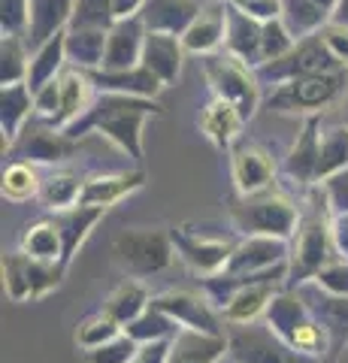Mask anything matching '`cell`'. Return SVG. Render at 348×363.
Segmentation results:
<instances>
[{"mask_svg": "<svg viewBox=\"0 0 348 363\" xmlns=\"http://www.w3.org/2000/svg\"><path fill=\"white\" fill-rule=\"evenodd\" d=\"M318 33H321V40L327 43V49L333 52V58L348 70V28L336 25V21H327V25H324Z\"/></svg>", "mask_w": 348, "mask_h": 363, "instance_id": "f907efd6", "label": "cell"}, {"mask_svg": "<svg viewBox=\"0 0 348 363\" xmlns=\"http://www.w3.org/2000/svg\"><path fill=\"white\" fill-rule=\"evenodd\" d=\"M324 194H327V206L333 215H342L348 212V169H342V173H336L330 179L321 182Z\"/></svg>", "mask_w": 348, "mask_h": 363, "instance_id": "c3c4849f", "label": "cell"}, {"mask_svg": "<svg viewBox=\"0 0 348 363\" xmlns=\"http://www.w3.org/2000/svg\"><path fill=\"white\" fill-rule=\"evenodd\" d=\"M155 306L173 318L182 330H200V333H228V324L221 318V309L206 297V291H185L173 288L164 294H155Z\"/></svg>", "mask_w": 348, "mask_h": 363, "instance_id": "7c38bea8", "label": "cell"}, {"mask_svg": "<svg viewBox=\"0 0 348 363\" xmlns=\"http://www.w3.org/2000/svg\"><path fill=\"white\" fill-rule=\"evenodd\" d=\"M197 0H149V4L142 6V25L145 30H164V33H176V37H182V33L191 28V21L197 18L200 13Z\"/></svg>", "mask_w": 348, "mask_h": 363, "instance_id": "f546056e", "label": "cell"}, {"mask_svg": "<svg viewBox=\"0 0 348 363\" xmlns=\"http://www.w3.org/2000/svg\"><path fill=\"white\" fill-rule=\"evenodd\" d=\"M179 330H182V327H179L173 318L167 315L161 306H155V303L140 318H133V321L125 327V333L137 339L140 345H145V342H164V339H173Z\"/></svg>", "mask_w": 348, "mask_h": 363, "instance_id": "f35d334b", "label": "cell"}, {"mask_svg": "<svg viewBox=\"0 0 348 363\" xmlns=\"http://www.w3.org/2000/svg\"><path fill=\"white\" fill-rule=\"evenodd\" d=\"M145 4H149V0H112V16H116V21L137 18Z\"/></svg>", "mask_w": 348, "mask_h": 363, "instance_id": "db71d44e", "label": "cell"}, {"mask_svg": "<svg viewBox=\"0 0 348 363\" xmlns=\"http://www.w3.org/2000/svg\"><path fill=\"white\" fill-rule=\"evenodd\" d=\"M82 188H85V179L73 169H55V173L43 176V188H40V203L46 212H61V209H70L82 200Z\"/></svg>", "mask_w": 348, "mask_h": 363, "instance_id": "d6a6232c", "label": "cell"}, {"mask_svg": "<svg viewBox=\"0 0 348 363\" xmlns=\"http://www.w3.org/2000/svg\"><path fill=\"white\" fill-rule=\"evenodd\" d=\"M303 218L300 200L279 188L261 191V194L242 197L237 194L230 206V224L240 236H279V240H294Z\"/></svg>", "mask_w": 348, "mask_h": 363, "instance_id": "277c9868", "label": "cell"}, {"mask_svg": "<svg viewBox=\"0 0 348 363\" xmlns=\"http://www.w3.org/2000/svg\"><path fill=\"white\" fill-rule=\"evenodd\" d=\"M161 106L158 100H145V97H128V94H106L100 91L91 109L82 118H76L64 133L79 140V136L97 133L106 143H112L116 149L130 157L133 164L142 161V128L152 116H158Z\"/></svg>", "mask_w": 348, "mask_h": 363, "instance_id": "6da1fadb", "label": "cell"}, {"mask_svg": "<svg viewBox=\"0 0 348 363\" xmlns=\"http://www.w3.org/2000/svg\"><path fill=\"white\" fill-rule=\"evenodd\" d=\"M61 112V79H52L43 88L33 91V118L43 121H55Z\"/></svg>", "mask_w": 348, "mask_h": 363, "instance_id": "bcb514c9", "label": "cell"}, {"mask_svg": "<svg viewBox=\"0 0 348 363\" xmlns=\"http://www.w3.org/2000/svg\"><path fill=\"white\" fill-rule=\"evenodd\" d=\"M294 288H300V294L309 303V309L327 327V333L333 339V351H339L348 342V297L321 291L315 281H303V285H294Z\"/></svg>", "mask_w": 348, "mask_h": 363, "instance_id": "7402d4cb", "label": "cell"}, {"mask_svg": "<svg viewBox=\"0 0 348 363\" xmlns=\"http://www.w3.org/2000/svg\"><path fill=\"white\" fill-rule=\"evenodd\" d=\"M288 257H291L288 240H279V236H240L224 272L254 276V272H266L279 264H288Z\"/></svg>", "mask_w": 348, "mask_h": 363, "instance_id": "2e32d148", "label": "cell"}, {"mask_svg": "<svg viewBox=\"0 0 348 363\" xmlns=\"http://www.w3.org/2000/svg\"><path fill=\"white\" fill-rule=\"evenodd\" d=\"M245 128V116L228 104V100H212V104L200 112V130H203L206 140L221 152H230L233 143H240V133Z\"/></svg>", "mask_w": 348, "mask_h": 363, "instance_id": "83f0119b", "label": "cell"}, {"mask_svg": "<svg viewBox=\"0 0 348 363\" xmlns=\"http://www.w3.org/2000/svg\"><path fill=\"white\" fill-rule=\"evenodd\" d=\"M315 4L324 6V9H327V13L333 16V9H336V4H339V0H315Z\"/></svg>", "mask_w": 348, "mask_h": 363, "instance_id": "9f6ffc18", "label": "cell"}, {"mask_svg": "<svg viewBox=\"0 0 348 363\" xmlns=\"http://www.w3.org/2000/svg\"><path fill=\"white\" fill-rule=\"evenodd\" d=\"M224 33H228V0H215V4H206L191 21V28L182 33V45L188 55L206 58L212 52H221Z\"/></svg>", "mask_w": 348, "mask_h": 363, "instance_id": "e0dca14e", "label": "cell"}, {"mask_svg": "<svg viewBox=\"0 0 348 363\" xmlns=\"http://www.w3.org/2000/svg\"><path fill=\"white\" fill-rule=\"evenodd\" d=\"M33 118V91L28 82L0 88V133H4V152L13 149L18 133Z\"/></svg>", "mask_w": 348, "mask_h": 363, "instance_id": "f1b7e54d", "label": "cell"}, {"mask_svg": "<svg viewBox=\"0 0 348 363\" xmlns=\"http://www.w3.org/2000/svg\"><path fill=\"white\" fill-rule=\"evenodd\" d=\"M73 136H67L58 130L55 124L43 121V118H30L25 124V130L18 133V140L13 145V152L18 161H30V164H61L76 152Z\"/></svg>", "mask_w": 348, "mask_h": 363, "instance_id": "5bb4252c", "label": "cell"}, {"mask_svg": "<svg viewBox=\"0 0 348 363\" xmlns=\"http://www.w3.org/2000/svg\"><path fill=\"white\" fill-rule=\"evenodd\" d=\"M149 306H152V294L145 288V281L128 276L125 281H118V285L109 291V297L103 300V312L116 318L121 327H128L133 318H140Z\"/></svg>", "mask_w": 348, "mask_h": 363, "instance_id": "1f68e13d", "label": "cell"}, {"mask_svg": "<svg viewBox=\"0 0 348 363\" xmlns=\"http://www.w3.org/2000/svg\"><path fill=\"white\" fill-rule=\"evenodd\" d=\"M73 6H76V0H30L28 33H25L30 49H40L55 33L67 30V25H70V18H73Z\"/></svg>", "mask_w": 348, "mask_h": 363, "instance_id": "484cf974", "label": "cell"}, {"mask_svg": "<svg viewBox=\"0 0 348 363\" xmlns=\"http://www.w3.org/2000/svg\"><path fill=\"white\" fill-rule=\"evenodd\" d=\"M94 79L97 91L106 94H128V97H145V100H158V94L167 88L158 76H155L145 64L128 67V70H88Z\"/></svg>", "mask_w": 348, "mask_h": 363, "instance_id": "d6986e66", "label": "cell"}, {"mask_svg": "<svg viewBox=\"0 0 348 363\" xmlns=\"http://www.w3.org/2000/svg\"><path fill=\"white\" fill-rule=\"evenodd\" d=\"M142 43H145V25L140 16L116 21V25L109 28L103 70H128V67H137L142 58Z\"/></svg>", "mask_w": 348, "mask_h": 363, "instance_id": "603a6c76", "label": "cell"}, {"mask_svg": "<svg viewBox=\"0 0 348 363\" xmlns=\"http://www.w3.org/2000/svg\"><path fill=\"white\" fill-rule=\"evenodd\" d=\"M297 37L288 30V25L282 18H273V21H264V37H261V55H264V64L266 61H276L288 55L294 49Z\"/></svg>", "mask_w": 348, "mask_h": 363, "instance_id": "ee69618b", "label": "cell"}, {"mask_svg": "<svg viewBox=\"0 0 348 363\" xmlns=\"http://www.w3.org/2000/svg\"><path fill=\"white\" fill-rule=\"evenodd\" d=\"M112 255H116L121 272L130 279H152L170 269L179 257L173 233L164 227H130V230L118 233L112 242Z\"/></svg>", "mask_w": 348, "mask_h": 363, "instance_id": "8992f818", "label": "cell"}, {"mask_svg": "<svg viewBox=\"0 0 348 363\" xmlns=\"http://www.w3.org/2000/svg\"><path fill=\"white\" fill-rule=\"evenodd\" d=\"M185 45L182 37L176 33H164V30H145V43H142V58L149 70L161 79L164 85H176L182 76V61H185Z\"/></svg>", "mask_w": 348, "mask_h": 363, "instance_id": "ac0fdd59", "label": "cell"}, {"mask_svg": "<svg viewBox=\"0 0 348 363\" xmlns=\"http://www.w3.org/2000/svg\"><path fill=\"white\" fill-rule=\"evenodd\" d=\"M137 348H140L137 339L128 333H118L116 339H109L103 345L82 351V363H130Z\"/></svg>", "mask_w": 348, "mask_h": 363, "instance_id": "b9f144b4", "label": "cell"}, {"mask_svg": "<svg viewBox=\"0 0 348 363\" xmlns=\"http://www.w3.org/2000/svg\"><path fill=\"white\" fill-rule=\"evenodd\" d=\"M18 248L30 257H40V260H61L64 264V240H61V230L55 218H40V221H30L25 227L18 240Z\"/></svg>", "mask_w": 348, "mask_h": 363, "instance_id": "836d02e7", "label": "cell"}, {"mask_svg": "<svg viewBox=\"0 0 348 363\" xmlns=\"http://www.w3.org/2000/svg\"><path fill=\"white\" fill-rule=\"evenodd\" d=\"M336 363H348V342L339 351H336Z\"/></svg>", "mask_w": 348, "mask_h": 363, "instance_id": "6f0895ef", "label": "cell"}, {"mask_svg": "<svg viewBox=\"0 0 348 363\" xmlns=\"http://www.w3.org/2000/svg\"><path fill=\"white\" fill-rule=\"evenodd\" d=\"M170 342L173 339H164V342H145L137 348L130 363H170Z\"/></svg>", "mask_w": 348, "mask_h": 363, "instance_id": "816d5d0a", "label": "cell"}, {"mask_svg": "<svg viewBox=\"0 0 348 363\" xmlns=\"http://www.w3.org/2000/svg\"><path fill=\"white\" fill-rule=\"evenodd\" d=\"M28 6L30 0H0V30L4 33H28Z\"/></svg>", "mask_w": 348, "mask_h": 363, "instance_id": "7dc6e473", "label": "cell"}, {"mask_svg": "<svg viewBox=\"0 0 348 363\" xmlns=\"http://www.w3.org/2000/svg\"><path fill=\"white\" fill-rule=\"evenodd\" d=\"M67 64V45H64V30L55 33L52 40H46L40 49L30 52V70H28V85L30 91L43 88L52 79H58L64 73Z\"/></svg>", "mask_w": 348, "mask_h": 363, "instance_id": "e575fe53", "label": "cell"}, {"mask_svg": "<svg viewBox=\"0 0 348 363\" xmlns=\"http://www.w3.org/2000/svg\"><path fill=\"white\" fill-rule=\"evenodd\" d=\"M312 281L327 294H342V297H348V257L336 255L333 260H327V264L318 269V276Z\"/></svg>", "mask_w": 348, "mask_h": 363, "instance_id": "f6af8a7d", "label": "cell"}, {"mask_svg": "<svg viewBox=\"0 0 348 363\" xmlns=\"http://www.w3.org/2000/svg\"><path fill=\"white\" fill-rule=\"evenodd\" d=\"M240 9V13L257 18L264 25V21H273V18H282V0H228Z\"/></svg>", "mask_w": 348, "mask_h": 363, "instance_id": "681fc988", "label": "cell"}, {"mask_svg": "<svg viewBox=\"0 0 348 363\" xmlns=\"http://www.w3.org/2000/svg\"><path fill=\"white\" fill-rule=\"evenodd\" d=\"M203 76L209 82V91L218 100L233 104L245 116V121L254 118V112L264 104V97H261L264 82L257 79V70L252 64L240 61L230 52H212L203 58Z\"/></svg>", "mask_w": 348, "mask_h": 363, "instance_id": "52a82bcc", "label": "cell"}, {"mask_svg": "<svg viewBox=\"0 0 348 363\" xmlns=\"http://www.w3.org/2000/svg\"><path fill=\"white\" fill-rule=\"evenodd\" d=\"M330 21H336V25H345V28H348V0H339V4H336Z\"/></svg>", "mask_w": 348, "mask_h": 363, "instance_id": "11a10c76", "label": "cell"}, {"mask_svg": "<svg viewBox=\"0 0 348 363\" xmlns=\"http://www.w3.org/2000/svg\"><path fill=\"white\" fill-rule=\"evenodd\" d=\"M342 121L348 124V100H345V106H342Z\"/></svg>", "mask_w": 348, "mask_h": 363, "instance_id": "680465c9", "label": "cell"}, {"mask_svg": "<svg viewBox=\"0 0 348 363\" xmlns=\"http://www.w3.org/2000/svg\"><path fill=\"white\" fill-rule=\"evenodd\" d=\"M28 70H30L28 40L18 37V33H4V40H0V85L28 82Z\"/></svg>", "mask_w": 348, "mask_h": 363, "instance_id": "ab89813d", "label": "cell"}, {"mask_svg": "<svg viewBox=\"0 0 348 363\" xmlns=\"http://www.w3.org/2000/svg\"><path fill=\"white\" fill-rule=\"evenodd\" d=\"M230 179H233L237 194L242 197L261 194V191L276 188L279 167L264 145H257L252 140H240L230 149Z\"/></svg>", "mask_w": 348, "mask_h": 363, "instance_id": "4fadbf2b", "label": "cell"}, {"mask_svg": "<svg viewBox=\"0 0 348 363\" xmlns=\"http://www.w3.org/2000/svg\"><path fill=\"white\" fill-rule=\"evenodd\" d=\"M103 215H106L103 206H88V203H76L70 209L52 212V218L61 230V240H64V264L67 267H70V260L79 255V248L85 245V240L91 236L94 227L103 221Z\"/></svg>", "mask_w": 348, "mask_h": 363, "instance_id": "cb8c5ba5", "label": "cell"}, {"mask_svg": "<svg viewBox=\"0 0 348 363\" xmlns=\"http://www.w3.org/2000/svg\"><path fill=\"white\" fill-rule=\"evenodd\" d=\"M112 25H116L112 0H76L73 18L67 28H103V30H109Z\"/></svg>", "mask_w": 348, "mask_h": 363, "instance_id": "7bdbcfd3", "label": "cell"}, {"mask_svg": "<svg viewBox=\"0 0 348 363\" xmlns=\"http://www.w3.org/2000/svg\"><path fill=\"white\" fill-rule=\"evenodd\" d=\"M145 185V173L140 167L133 169H121V173H94L85 179V188H82V200L79 203H88V206H116V203L128 200L130 194Z\"/></svg>", "mask_w": 348, "mask_h": 363, "instance_id": "ffe728a7", "label": "cell"}, {"mask_svg": "<svg viewBox=\"0 0 348 363\" xmlns=\"http://www.w3.org/2000/svg\"><path fill=\"white\" fill-rule=\"evenodd\" d=\"M321 116H306L303 121L300 133L294 136L291 149L285 155V164H282V173L291 179V185L297 188H312L318 185V157H321Z\"/></svg>", "mask_w": 348, "mask_h": 363, "instance_id": "9a60e30c", "label": "cell"}, {"mask_svg": "<svg viewBox=\"0 0 348 363\" xmlns=\"http://www.w3.org/2000/svg\"><path fill=\"white\" fill-rule=\"evenodd\" d=\"M261 37H264V25H261V21L240 13L233 4H228V33H224V52L237 55L240 61L252 64L257 70V67L264 64Z\"/></svg>", "mask_w": 348, "mask_h": 363, "instance_id": "d4e9b609", "label": "cell"}, {"mask_svg": "<svg viewBox=\"0 0 348 363\" xmlns=\"http://www.w3.org/2000/svg\"><path fill=\"white\" fill-rule=\"evenodd\" d=\"M348 88V70L312 73L300 79H288L264 97V106L282 116H321L327 106L339 104Z\"/></svg>", "mask_w": 348, "mask_h": 363, "instance_id": "5b68a950", "label": "cell"}, {"mask_svg": "<svg viewBox=\"0 0 348 363\" xmlns=\"http://www.w3.org/2000/svg\"><path fill=\"white\" fill-rule=\"evenodd\" d=\"M303 218L300 227L291 240V279L288 285H303L318 276V269L336 257V245H333V233H330V206H327V194L321 185L306 188V200L300 203Z\"/></svg>", "mask_w": 348, "mask_h": 363, "instance_id": "7a4b0ae2", "label": "cell"}, {"mask_svg": "<svg viewBox=\"0 0 348 363\" xmlns=\"http://www.w3.org/2000/svg\"><path fill=\"white\" fill-rule=\"evenodd\" d=\"M228 360L230 363H321L291 348L264 321L228 324Z\"/></svg>", "mask_w": 348, "mask_h": 363, "instance_id": "9c48e42d", "label": "cell"}, {"mask_svg": "<svg viewBox=\"0 0 348 363\" xmlns=\"http://www.w3.org/2000/svg\"><path fill=\"white\" fill-rule=\"evenodd\" d=\"M228 360V333L179 330L170 342V363H221Z\"/></svg>", "mask_w": 348, "mask_h": 363, "instance_id": "4316f807", "label": "cell"}, {"mask_svg": "<svg viewBox=\"0 0 348 363\" xmlns=\"http://www.w3.org/2000/svg\"><path fill=\"white\" fill-rule=\"evenodd\" d=\"M0 276H4V291L13 303L43 300L46 294L58 291L67 276V264L61 260H40L18 248L0 260Z\"/></svg>", "mask_w": 348, "mask_h": 363, "instance_id": "ba28073f", "label": "cell"}, {"mask_svg": "<svg viewBox=\"0 0 348 363\" xmlns=\"http://www.w3.org/2000/svg\"><path fill=\"white\" fill-rule=\"evenodd\" d=\"M264 324L306 357L324 360L327 351H333V339L327 333V327L318 321V315L309 309L306 297L294 285L282 288L273 297V303H269V309L264 315Z\"/></svg>", "mask_w": 348, "mask_h": 363, "instance_id": "3957f363", "label": "cell"}, {"mask_svg": "<svg viewBox=\"0 0 348 363\" xmlns=\"http://www.w3.org/2000/svg\"><path fill=\"white\" fill-rule=\"evenodd\" d=\"M282 21L297 40L312 37L330 21V13L315 0H282Z\"/></svg>", "mask_w": 348, "mask_h": 363, "instance_id": "74e56055", "label": "cell"}, {"mask_svg": "<svg viewBox=\"0 0 348 363\" xmlns=\"http://www.w3.org/2000/svg\"><path fill=\"white\" fill-rule=\"evenodd\" d=\"M333 70H345V67L333 58V52L327 49V43L321 40V33L303 37L294 43V49L276 61H266L257 67V79L264 85H282L288 79H300V76H312V73H333Z\"/></svg>", "mask_w": 348, "mask_h": 363, "instance_id": "30bf717a", "label": "cell"}, {"mask_svg": "<svg viewBox=\"0 0 348 363\" xmlns=\"http://www.w3.org/2000/svg\"><path fill=\"white\" fill-rule=\"evenodd\" d=\"M43 188V176L37 173V164L30 161H13L6 164L4 179H0V194L9 203H28L37 200Z\"/></svg>", "mask_w": 348, "mask_h": 363, "instance_id": "d590c367", "label": "cell"}, {"mask_svg": "<svg viewBox=\"0 0 348 363\" xmlns=\"http://www.w3.org/2000/svg\"><path fill=\"white\" fill-rule=\"evenodd\" d=\"M348 169V124H327L321 130V157H318V185L324 179Z\"/></svg>", "mask_w": 348, "mask_h": 363, "instance_id": "8d00e7d4", "label": "cell"}, {"mask_svg": "<svg viewBox=\"0 0 348 363\" xmlns=\"http://www.w3.org/2000/svg\"><path fill=\"white\" fill-rule=\"evenodd\" d=\"M106 40L109 30L103 28H67L64 45H67V64L79 70H100L106 58Z\"/></svg>", "mask_w": 348, "mask_h": 363, "instance_id": "4dcf8cb0", "label": "cell"}, {"mask_svg": "<svg viewBox=\"0 0 348 363\" xmlns=\"http://www.w3.org/2000/svg\"><path fill=\"white\" fill-rule=\"evenodd\" d=\"M170 233H173V245H176L179 260H182L191 272H197L200 279L218 276V272L228 269V260H230L237 242L224 240V236L194 230V227H173Z\"/></svg>", "mask_w": 348, "mask_h": 363, "instance_id": "8fae6325", "label": "cell"}, {"mask_svg": "<svg viewBox=\"0 0 348 363\" xmlns=\"http://www.w3.org/2000/svg\"><path fill=\"white\" fill-rule=\"evenodd\" d=\"M58 79H61V112L52 124L58 130H67L76 118H82L85 112L91 109V104L97 100L100 91L94 88L91 73L79 70V67H67Z\"/></svg>", "mask_w": 348, "mask_h": 363, "instance_id": "44dd1931", "label": "cell"}, {"mask_svg": "<svg viewBox=\"0 0 348 363\" xmlns=\"http://www.w3.org/2000/svg\"><path fill=\"white\" fill-rule=\"evenodd\" d=\"M330 233H333L336 255L348 257V212H342V215H330Z\"/></svg>", "mask_w": 348, "mask_h": 363, "instance_id": "f5cc1de1", "label": "cell"}, {"mask_svg": "<svg viewBox=\"0 0 348 363\" xmlns=\"http://www.w3.org/2000/svg\"><path fill=\"white\" fill-rule=\"evenodd\" d=\"M118 333H125V327H121L112 315H106L103 309H100V312L88 315L76 324V345H79L82 351H88V348H97V345L109 342V339H116Z\"/></svg>", "mask_w": 348, "mask_h": 363, "instance_id": "60d3db41", "label": "cell"}]
</instances>
